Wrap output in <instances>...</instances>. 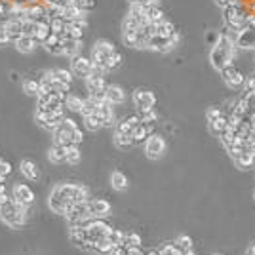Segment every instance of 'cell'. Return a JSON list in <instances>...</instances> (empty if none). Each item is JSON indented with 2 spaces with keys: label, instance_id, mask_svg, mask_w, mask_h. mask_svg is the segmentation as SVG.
Wrapping results in <instances>:
<instances>
[{
  "label": "cell",
  "instance_id": "6da1fadb",
  "mask_svg": "<svg viewBox=\"0 0 255 255\" xmlns=\"http://www.w3.org/2000/svg\"><path fill=\"white\" fill-rule=\"evenodd\" d=\"M86 200H90L88 187L78 185V183H59L50 193L48 206L51 207V211L59 215H67L74 204H80Z\"/></svg>",
  "mask_w": 255,
  "mask_h": 255
},
{
  "label": "cell",
  "instance_id": "7a4b0ae2",
  "mask_svg": "<svg viewBox=\"0 0 255 255\" xmlns=\"http://www.w3.org/2000/svg\"><path fill=\"white\" fill-rule=\"evenodd\" d=\"M92 61L96 71L101 74H107L110 71H116L122 65V53L110 44L109 40H98L92 48Z\"/></svg>",
  "mask_w": 255,
  "mask_h": 255
},
{
  "label": "cell",
  "instance_id": "3957f363",
  "mask_svg": "<svg viewBox=\"0 0 255 255\" xmlns=\"http://www.w3.org/2000/svg\"><path fill=\"white\" fill-rule=\"evenodd\" d=\"M234 51H236V44H234V33L229 31L227 27L221 31V37H219L217 44L211 46L209 51V63L213 69H217L219 73L232 65V57H234Z\"/></svg>",
  "mask_w": 255,
  "mask_h": 255
},
{
  "label": "cell",
  "instance_id": "277c9868",
  "mask_svg": "<svg viewBox=\"0 0 255 255\" xmlns=\"http://www.w3.org/2000/svg\"><path fill=\"white\" fill-rule=\"evenodd\" d=\"M53 135V143L61 147H71V145H80L84 141V134L78 128V124L73 118H63L61 124L51 132Z\"/></svg>",
  "mask_w": 255,
  "mask_h": 255
},
{
  "label": "cell",
  "instance_id": "5b68a950",
  "mask_svg": "<svg viewBox=\"0 0 255 255\" xmlns=\"http://www.w3.org/2000/svg\"><path fill=\"white\" fill-rule=\"evenodd\" d=\"M0 219L10 229H21L27 221V207L19 202H15L12 196H6L0 202Z\"/></svg>",
  "mask_w": 255,
  "mask_h": 255
},
{
  "label": "cell",
  "instance_id": "8992f818",
  "mask_svg": "<svg viewBox=\"0 0 255 255\" xmlns=\"http://www.w3.org/2000/svg\"><path fill=\"white\" fill-rule=\"evenodd\" d=\"M250 15L252 13L246 10L244 4H231L227 8H223V21L225 27L232 31V33H238L242 31L246 25L250 23Z\"/></svg>",
  "mask_w": 255,
  "mask_h": 255
},
{
  "label": "cell",
  "instance_id": "52a82bcc",
  "mask_svg": "<svg viewBox=\"0 0 255 255\" xmlns=\"http://www.w3.org/2000/svg\"><path fill=\"white\" fill-rule=\"evenodd\" d=\"M65 118V107L57 110H40L37 109V114H35V120L37 124L46 130V132H53L57 126L61 124V120Z\"/></svg>",
  "mask_w": 255,
  "mask_h": 255
},
{
  "label": "cell",
  "instance_id": "ba28073f",
  "mask_svg": "<svg viewBox=\"0 0 255 255\" xmlns=\"http://www.w3.org/2000/svg\"><path fill=\"white\" fill-rule=\"evenodd\" d=\"M94 71H96V67H94L92 57H84L82 53H78V55L71 57V73H73L76 78L86 80L88 76H92V74H94Z\"/></svg>",
  "mask_w": 255,
  "mask_h": 255
},
{
  "label": "cell",
  "instance_id": "9c48e42d",
  "mask_svg": "<svg viewBox=\"0 0 255 255\" xmlns=\"http://www.w3.org/2000/svg\"><path fill=\"white\" fill-rule=\"evenodd\" d=\"M234 44H236V48L255 50V23L252 15H250V23L246 25L242 31L234 33Z\"/></svg>",
  "mask_w": 255,
  "mask_h": 255
},
{
  "label": "cell",
  "instance_id": "30bf717a",
  "mask_svg": "<svg viewBox=\"0 0 255 255\" xmlns=\"http://www.w3.org/2000/svg\"><path fill=\"white\" fill-rule=\"evenodd\" d=\"M107 82H105V74L94 71L92 76L86 78V90H88V96L98 99H105V92H107Z\"/></svg>",
  "mask_w": 255,
  "mask_h": 255
},
{
  "label": "cell",
  "instance_id": "8fae6325",
  "mask_svg": "<svg viewBox=\"0 0 255 255\" xmlns=\"http://www.w3.org/2000/svg\"><path fill=\"white\" fill-rule=\"evenodd\" d=\"M164 153H166V141H164V137L158 134H153L145 143V154L151 160H158V158L164 156Z\"/></svg>",
  "mask_w": 255,
  "mask_h": 255
},
{
  "label": "cell",
  "instance_id": "7c38bea8",
  "mask_svg": "<svg viewBox=\"0 0 255 255\" xmlns=\"http://www.w3.org/2000/svg\"><path fill=\"white\" fill-rule=\"evenodd\" d=\"M134 105L139 112L154 109V105H156V96H154L153 92H149V90L139 88V90L134 92Z\"/></svg>",
  "mask_w": 255,
  "mask_h": 255
},
{
  "label": "cell",
  "instance_id": "4fadbf2b",
  "mask_svg": "<svg viewBox=\"0 0 255 255\" xmlns=\"http://www.w3.org/2000/svg\"><path fill=\"white\" fill-rule=\"evenodd\" d=\"M12 198L15 200V202L23 204L25 207L33 206V204H35V200H37V196H35V193H33V189H31L29 185H23V183L13 185Z\"/></svg>",
  "mask_w": 255,
  "mask_h": 255
},
{
  "label": "cell",
  "instance_id": "5bb4252c",
  "mask_svg": "<svg viewBox=\"0 0 255 255\" xmlns=\"http://www.w3.org/2000/svg\"><path fill=\"white\" fill-rule=\"evenodd\" d=\"M88 211H90V217L103 219L110 213V204L103 198H90L88 200Z\"/></svg>",
  "mask_w": 255,
  "mask_h": 255
},
{
  "label": "cell",
  "instance_id": "9a60e30c",
  "mask_svg": "<svg viewBox=\"0 0 255 255\" xmlns=\"http://www.w3.org/2000/svg\"><path fill=\"white\" fill-rule=\"evenodd\" d=\"M221 76H223V80H225V84L231 86V88H240V86L246 84V78H244V74L234 67V65H229V67H225L223 71H221Z\"/></svg>",
  "mask_w": 255,
  "mask_h": 255
},
{
  "label": "cell",
  "instance_id": "2e32d148",
  "mask_svg": "<svg viewBox=\"0 0 255 255\" xmlns=\"http://www.w3.org/2000/svg\"><path fill=\"white\" fill-rule=\"evenodd\" d=\"M46 76H50L53 82H57L59 86H63L65 90H69L71 84H73L74 74L71 73V69H51V71H46Z\"/></svg>",
  "mask_w": 255,
  "mask_h": 255
},
{
  "label": "cell",
  "instance_id": "e0dca14e",
  "mask_svg": "<svg viewBox=\"0 0 255 255\" xmlns=\"http://www.w3.org/2000/svg\"><path fill=\"white\" fill-rule=\"evenodd\" d=\"M154 128H156V124H145V122H141V124L134 130L135 145H143V143H147V139L154 134Z\"/></svg>",
  "mask_w": 255,
  "mask_h": 255
},
{
  "label": "cell",
  "instance_id": "ac0fdd59",
  "mask_svg": "<svg viewBox=\"0 0 255 255\" xmlns=\"http://www.w3.org/2000/svg\"><path fill=\"white\" fill-rule=\"evenodd\" d=\"M13 46H15V50H17L19 53H33V51L37 50V46H40V44L35 40V37L23 35V37H19L13 42Z\"/></svg>",
  "mask_w": 255,
  "mask_h": 255
},
{
  "label": "cell",
  "instance_id": "d6986e66",
  "mask_svg": "<svg viewBox=\"0 0 255 255\" xmlns=\"http://www.w3.org/2000/svg\"><path fill=\"white\" fill-rule=\"evenodd\" d=\"M42 48L46 50L48 53H51V55H63V37L51 33L48 40L42 44Z\"/></svg>",
  "mask_w": 255,
  "mask_h": 255
},
{
  "label": "cell",
  "instance_id": "ffe728a7",
  "mask_svg": "<svg viewBox=\"0 0 255 255\" xmlns=\"http://www.w3.org/2000/svg\"><path fill=\"white\" fill-rule=\"evenodd\" d=\"M105 101H109L110 105H122L126 101V92L122 90L120 86L109 84L107 92H105Z\"/></svg>",
  "mask_w": 255,
  "mask_h": 255
},
{
  "label": "cell",
  "instance_id": "44dd1931",
  "mask_svg": "<svg viewBox=\"0 0 255 255\" xmlns=\"http://www.w3.org/2000/svg\"><path fill=\"white\" fill-rule=\"evenodd\" d=\"M141 124V118H139V114H134V116H126L124 120H120L116 124V130L114 132H118V134H130L134 135V130Z\"/></svg>",
  "mask_w": 255,
  "mask_h": 255
},
{
  "label": "cell",
  "instance_id": "7402d4cb",
  "mask_svg": "<svg viewBox=\"0 0 255 255\" xmlns=\"http://www.w3.org/2000/svg\"><path fill=\"white\" fill-rule=\"evenodd\" d=\"M229 126H231V118H229L227 112H223L219 118H215L213 122H209V132L213 135H217V137H221V135L229 130Z\"/></svg>",
  "mask_w": 255,
  "mask_h": 255
},
{
  "label": "cell",
  "instance_id": "603a6c76",
  "mask_svg": "<svg viewBox=\"0 0 255 255\" xmlns=\"http://www.w3.org/2000/svg\"><path fill=\"white\" fill-rule=\"evenodd\" d=\"M99 116H101V120L105 124V128H110V126H114V110H112V105H110L109 101H101V105H99V109L96 110Z\"/></svg>",
  "mask_w": 255,
  "mask_h": 255
},
{
  "label": "cell",
  "instance_id": "cb8c5ba5",
  "mask_svg": "<svg viewBox=\"0 0 255 255\" xmlns=\"http://www.w3.org/2000/svg\"><path fill=\"white\" fill-rule=\"evenodd\" d=\"M82 50V40H71V38H63V57H74L78 55Z\"/></svg>",
  "mask_w": 255,
  "mask_h": 255
},
{
  "label": "cell",
  "instance_id": "d4e9b609",
  "mask_svg": "<svg viewBox=\"0 0 255 255\" xmlns=\"http://www.w3.org/2000/svg\"><path fill=\"white\" fill-rule=\"evenodd\" d=\"M19 171H21V175L27 177L29 181H37L38 179V168L37 164L33 162V160H21V164H19Z\"/></svg>",
  "mask_w": 255,
  "mask_h": 255
},
{
  "label": "cell",
  "instance_id": "484cf974",
  "mask_svg": "<svg viewBox=\"0 0 255 255\" xmlns=\"http://www.w3.org/2000/svg\"><path fill=\"white\" fill-rule=\"evenodd\" d=\"M65 156H67V147L55 145V143L50 147V151H48L50 162H53V164H61V162H65Z\"/></svg>",
  "mask_w": 255,
  "mask_h": 255
},
{
  "label": "cell",
  "instance_id": "4316f807",
  "mask_svg": "<svg viewBox=\"0 0 255 255\" xmlns=\"http://www.w3.org/2000/svg\"><path fill=\"white\" fill-rule=\"evenodd\" d=\"M51 35V27H50V21H42V23H37V31H35V40H37L38 44L42 46L46 40H48V37Z\"/></svg>",
  "mask_w": 255,
  "mask_h": 255
},
{
  "label": "cell",
  "instance_id": "83f0119b",
  "mask_svg": "<svg viewBox=\"0 0 255 255\" xmlns=\"http://www.w3.org/2000/svg\"><path fill=\"white\" fill-rule=\"evenodd\" d=\"M110 187L114 191H126L128 189V177L122 171H112L110 173Z\"/></svg>",
  "mask_w": 255,
  "mask_h": 255
},
{
  "label": "cell",
  "instance_id": "f1b7e54d",
  "mask_svg": "<svg viewBox=\"0 0 255 255\" xmlns=\"http://www.w3.org/2000/svg\"><path fill=\"white\" fill-rule=\"evenodd\" d=\"M84 126L86 130H90V132H98L101 128H105V124H103V120H101V116H99L98 112L84 116Z\"/></svg>",
  "mask_w": 255,
  "mask_h": 255
},
{
  "label": "cell",
  "instance_id": "f546056e",
  "mask_svg": "<svg viewBox=\"0 0 255 255\" xmlns=\"http://www.w3.org/2000/svg\"><path fill=\"white\" fill-rule=\"evenodd\" d=\"M82 160V153H80V145H71L67 147V156H65V162L71 164V166H76L78 162Z\"/></svg>",
  "mask_w": 255,
  "mask_h": 255
},
{
  "label": "cell",
  "instance_id": "4dcf8cb0",
  "mask_svg": "<svg viewBox=\"0 0 255 255\" xmlns=\"http://www.w3.org/2000/svg\"><path fill=\"white\" fill-rule=\"evenodd\" d=\"M82 103H84L82 98H78V96H74V94H67V99H65L67 110H71V112H80V110H82Z\"/></svg>",
  "mask_w": 255,
  "mask_h": 255
},
{
  "label": "cell",
  "instance_id": "1f68e13d",
  "mask_svg": "<svg viewBox=\"0 0 255 255\" xmlns=\"http://www.w3.org/2000/svg\"><path fill=\"white\" fill-rule=\"evenodd\" d=\"M23 92L27 96L38 98V96H40V80H33V78L23 80Z\"/></svg>",
  "mask_w": 255,
  "mask_h": 255
},
{
  "label": "cell",
  "instance_id": "d6a6232c",
  "mask_svg": "<svg viewBox=\"0 0 255 255\" xmlns=\"http://www.w3.org/2000/svg\"><path fill=\"white\" fill-rule=\"evenodd\" d=\"M114 145L120 147V149H128V147L135 145V143H134V135L118 134V132H114Z\"/></svg>",
  "mask_w": 255,
  "mask_h": 255
},
{
  "label": "cell",
  "instance_id": "836d02e7",
  "mask_svg": "<svg viewBox=\"0 0 255 255\" xmlns=\"http://www.w3.org/2000/svg\"><path fill=\"white\" fill-rule=\"evenodd\" d=\"M112 248H114V244L110 242L109 238H105V240H101V242L96 244V248H94V254H98V255H110V254H112Z\"/></svg>",
  "mask_w": 255,
  "mask_h": 255
},
{
  "label": "cell",
  "instance_id": "e575fe53",
  "mask_svg": "<svg viewBox=\"0 0 255 255\" xmlns=\"http://www.w3.org/2000/svg\"><path fill=\"white\" fill-rule=\"evenodd\" d=\"M234 162L238 164V168H242V170H248V168H252L254 166V162H255V158L248 153V151H244L242 154L238 158H234Z\"/></svg>",
  "mask_w": 255,
  "mask_h": 255
},
{
  "label": "cell",
  "instance_id": "d590c367",
  "mask_svg": "<svg viewBox=\"0 0 255 255\" xmlns=\"http://www.w3.org/2000/svg\"><path fill=\"white\" fill-rule=\"evenodd\" d=\"M139 118H141V122H145V124H156L158 112L154 109L145 110V112H139Z\"/></svg>",
  "mask_w": 255,
  "mask_h": 255
},
{
  "label": "cell",
  "instance_id": "8d00e7d4",
  "mask_svg": "<svg viewBox=\"0 0 255 255\" xmlns=\"http://www.w3.org/2000/svg\"><path fill=\"white\" fill-rule=\"evenodd\" d=\"M73 6H76V8H80L82 12L88 13L96 8V0H74Z\"/></svg>",
  "mask_w": 255,
  "mask_h": 255
},
{
  "label": "cell",
  "instance_id": "74e56055",
  "mask_svg": "<svg viewBox=\"0 0 255 255\" xmlns=\"http://www.w3.org/2000/svg\"><path fill=\"white\" fill-rule=\"evenodd\" d=\"M160 255H183L181 248L177 246V244H166L162 250H160Z\"/></svg>",
  "mask_w": 255,
  "mask_h": 255
},
{
  "label": "cell",
  "instance_id": "f35d334b",
  "mask_svg": "<svg viewBox=\"0 0 255 255\" xmlns=\"http://www.w3.org/2000/svg\"><path fill=\"white\" fill-rule=\"evenodd\" d=\"M109 240L114 246H120V244H124V240H126V232L118 231V229H112V232L109 234Z\"/></svg>",
  "mask_w": 255,
  "mask_h": 255
},
{
  "label": "cell",
  "instance_id": "ab89813d",
  "mask_svg": "<svg viewBox=\"0 0 255 255\" xmlns=\"http://www.w3.org/2000/svg\"><path fill=\"white\" fill-rule=\"evenodd\" d=\"M175 244L181 248V252H187V250H193V238L191 236H187V234H183V236H179L177 240H175Z\"/></svg>",
  "mask_w": 255,
  "mask_h": 255
},
{
  "label": "cell",
  "instance_id": "60d3db41",
  "mask_svg": "<svg viewBox=\"0 0 255 255\" xmlns=\"http://www.w3.org/2000/svg\"><path fill=\"white\" fill-rule=\"evenodd\" d=\"M124 244L130 248V246H141V236L137 232H126V240Z\"/></svg>",
  "mask_w": 255,
  "mask_h": 255
},
{
  "label": "cell",
  "instance_id": "b9f144b4",
  "mask_svg": "<svg viewBox=\"0 0 255 255\" xmlns=\"http://www.w3.org/2000/svg\"><path fill=\"white\" fill-rule=\"evenodd\" d=\"M223 112H225V110L219 109V107H211V109H207V112H206L207 124H209V122H213L215 118H219V116H221Z\"/></svg>",
  "mask_w": 255,
  "mask_h": 255
},
{
  "label": "cell",
  "instance_id": "7bdbcfd3",
  "mask_svg": "<svg viewBox=\"0 0 255 255\" xmlns=\"http://www.w3.org/2000/svg\"><path fill=\"white\" fill-rule=\"evenodd\" d=\"M219 37H221V33H215V31H209L206 35V42H207V46H215L217 44V40Z\"/></svg>",
  "mask_w": 255,
  "mask_h": 255
},
{
  "label": "cell",
  "instance_id": "ee69618b",
  "mask_svg": "<svg viewBox=\"0 0 255 255\" xmlns=\"http://www.w3.org/2000/svg\"><path fill=\"white\" fill-rule=\"evenodd\" d=\"M130 6H153V4H158V0H128Z\"/></svg>",
  "mask_w": 255,
  "mask_h": 255
},
{
  "label": "cell",
  "instance_id": "f6af8a7d",
  "mask_svg": "<svg viewBox=\"0 0 255 255\" xmlns=\"http://www.w3.org/2000/svg\"><path fill=\"white\" fill-rule=\"evenodd\" d=\"M4 25V23H2ZM0 25V48L2 46H6V44H10V38H8V33H6V29Z\"/></svg>",
  "mask_w": 255,
  "mask_h": 255
},
{
  "label": "cell",
  "instance_id": "bcb514c9",
  "mask_svg": "<svg viewBox=\"0 0 255 255\" xmlns=\"http://www.w3.org/2000/svg\"><path fill=\"white\" fill-rule=\"evenodd\" d=\"M6 198V185H4V181H0V202Z\"/></svg>",
  "mask_w": 255,
  "mask_h": 255
},
{
  "label": "cell",
  "instance_id": "7dc6e473",
  "mask_svg": "<svg viewBox=\"0 0 255 255\" xmlns=\"http://www.w3.org/2000/svg\"><path fill=\"white\" fill-rule=\"evenodd\" d=\"M13 4H29V0H12Z\"/></svg>",
  "mask_w": 255,
  "mask_h": 255
},
{
  "label": "cell",
  "instance_id": "c3c4849f",
  "mask_svg": "<svg viewBox=\"0 0 255 255\" xmlns=\"http://www.w3.org/2000/svg\"><path fill=\"white\" fill-rule=\"evenodd\" d=\"M145 255H160V252H158V250H151V252H147Z\"/></svg>",
  "mask_w": 255,
  "mask_h": 255
},
{
  "label": "cell",
  "instance_id": "681fc988",
  "mask_svg": "<svg viewBox=\"0 0 255 255\" xmlns=\"http://www.w3.org/2000/svg\"><path fill=\"white\" fill-rule=\"evenodd\" d=\"M183 255H195V252L193 250H187V252H183Z\"/></svg>",
  "mask_w": 255,
  "mask_h": 255
},
{
  "label": "cell",
  "instance_id": "f907efd6",
  "mask_svg": "<svg viewBox=\"0 0 255 255\" xmlns=\"http://www.w3.org/2000/svg\"><path fill=\"white\" fill-rule=\"evenodd\" d=\"M252 4H254V8H255V0H252Z\"/></svg>",
  "mask_w": 255,
  "mask_h": 255
},
{
  "label": "cell",
  "instance_id": "816d5d0a",
  "mask_svg": "<svg viewBox=\"0 0 255 255\" xmlns=\"http://www.w3.org/2000/svg\"><path fill=\"white\" fill-rule=\"evenodd\" d=\"M252 17H254V23H255V15H252Z\"/></svg>",
  "mask_w": 255,
  "mask_h": 255
},
{
  "label": "cell",
  "instance_id": "f5cc1de1",
  "mask_svg": "<svg viewBox=\"0 0 255 255\" xmlns=\"http://www.w3.org/2000/svg\"><path fill=\"white\" fill-rule=\"evenodd\" d=\"M213 255H221V254H213Z\"/></svg>",
  "mask_w": 255,
  "mask_h": 255
},
{
  "label": "cell",
  "instance_id": "db71d44e",
  "mask_svg": "<svg viewBox=\"0 0 255 255\" xmlns=\"http://www.w3.org/2000/svg\"><path fill=\"white\" fill-rule=\"evenodd\" d=\"M254 198H255V193H254Z\"/></svg>",
  "mask_w": 255,
  "mask_h": 255
}]
</instances>
